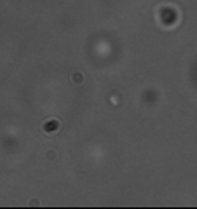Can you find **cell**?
Returning a JSON list of instances; mask_svg holds the SVG:
<instances>
[{
	"mask_svg": "<svg viewBox=\"0 0 197 209\" xmlns=\"http://www.w3.org/2000/svg\"><path fill=\"white\" fill-rule=\"evenodd\" d=\"M70 80H72V84H77V85H80V84H84V73L82 72H73L72 73V77H70Z\"/></svg>",
	"mask_w": 197,
	"mask_h": 209,
	"instance_id": "1",
	"label": "cell"
},
{
	"mask_svg": "<svg viewBox=\"0 0 197 209\" xmlns=\"http://www.w3.org/2000/svg\"><path fill=\"white\" fill-rule=\"evenodd\" d=\"M30 206H38V199H31V201H30Z\"/></svg>",
	"mask_w": 197,
	"mask_h": 209,
	"instance_id": "3",
	"label": "cell"
},
{
	"mask_svg": "<svg viewBox=\"0 0 197 209\" xmlns=\"http://www.w3.org/2000/svg\"><path fill=\"white\" fill-rule=\"evenodd\" d=\"M45 157H47L49 160H56V157H58V153H56L54 150H47V152H45Z\"/></svg>",
	"mask_w": 197,
	"mask_h": 209,
	"instance_id": "2",
	"label": "cell"
}]
</instances>
